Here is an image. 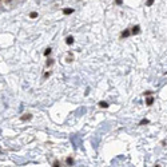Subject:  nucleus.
I'll return each instance as SVG.
<instances>
[{
  "mask_svg": "<svg viewBox=\"0 0 167 167\" xmlns=\"http://www.w3.org/2000/svg\"><path fill=\"white\" fill-rule=\"evenodd\" d=\"M31 118H32V115H31V114H24V115H23L20 119H22V120L24 122V120H30Z\"/></svg>",
  "mask_w": 167,
  "mask_h": 167,
  "instance_id": "obj_1",
  "label": "nucleus"
},
{
  "mask_svg": "<svg viewBox=\"0 0 167 167\" xmlns=\"http://www.w3.org/2000/svg\"><path fill=\"white\" fill-rule=\"evenodd\" d=\"M152 103H154V98L152 96H148L147 99H146V104L147 106H152Z\"/></svg>",
  "mask_w": 167,
  "mask_h": 167,
  "instance_id": "obj_2",
  "label": "nucleus"
},
{
  "mask_svg": "<svg viewBox=\"0 0 167 167\" xmlns=\"http://www.w3.org/2000/svg\"><path fill=\"white\" fill-rule=\"evenodd\" d=\"M139 28H140L139 25H135V27H132V33H134V35H136V33H139V31H140Z\"/></svg>",
  "mask_w": 167,
  "mask_h": 167,
  "instance_id": "obj_3",
  "label": "nucleus"
},
{
  "mask_svg": "<svg viewBox=\"0 0 167 167\" xmlns=\"http://www.w3.org/2000/svg\"><path fill=\"white\" fill-rule=\"evenodd\" d=\"M66 43H67L68 46H70V44H74V38L72 36H68V38L66 39Z\"/></svg>",
  "mask_w": 167,
  "mask_h": 167,
  "instance_id": "obj_4",
  "label": "nucleus"
},
{
  "mask_svg": "<svg viewBox=\"0 0 167 167\" xmlns=\"http://www.w3.org/2000/svg\"><path fill=\"white\" fill-rule=\"evenodd\" d=\"M74 164V158L72 156H68L67 158V166H72Z\"/></svg>",
  "mask_w": 167,
  "mask_h": 167,
  "instance_id": "obj_5",
  "label": "nucleus"
},
{
  "mask_svg": "<svg viewBox=\"0 0 167 167\" xmlns=\"http://www.w3.org/2000/svg\"><path fill=\"white\" fill-rule=\"evenodd\" d=\"M122 38H127V36H130V31L128 30H126V31H123V32H122Z\"/></svg>",
  "mask_w": 167,
  "mask_h": 167,
  "instance_id": "obj_6",
  "label": "nucleus"
},
{
  "mask_svg": "<svg viewBox=\"0 0 167 167\" xmlns=\"http://www.w3.org/2000/svg\"><path fill=\"white\" fill-rule=\"evenodd\" d=\"M63 12H64V15H70V14H72V12H74V9L72 8H66Z\"/></svg>",
  "mask_w": 167,
  "mask_h": 167,
  "instance_id": "obj_7",
  "label": "nucleus"
},
{
  "mask_svg": "<svg viewBox=\"0 0 167 167\" xmlns=\"http://www.w3.org/2000/svg\"><path fill=\"white\" fill-rule=\"evenodd\" d=\"M99 107L107 108V107H108V103H107V102H100V103H99Z\"/></svg>",
  "mask_w": 167,
  "mask_h": 167,
  "instance_id": "obj_8",
  "label": "nucleus"
},
{
  "mask_svg": "<svg viewBox=\"0 0 167 167\" xmlns=\"http://www.w3.org/2000/svg\"><path fill=\"white\" fill-rule=\"evenodd\" d=\"M36 16H38V14H36V12H31V14H30V17H31V19H35Z\"/></svg>",
  "mask_w": 167,
  "mask_h": 167,
  "instance_id": "obj_9",
  "label": "nucleus"
},
{
  "mask_svg": "<svg viewBox=\"0 0 167 167\" xmlns=\"http://www.w3.org/2000/svg\"><path fill=\"white\" fill-rule=\"evenodd\" d=\"M51 51H52V50H51V48H47V50H46V51H44V55H46V56H48V55H50V54H51Z\"/></svg>",
  "mask_w": 167,
  "mask_h": 167,
  "instance_id": "obj_10",
  "label": "nucleus"
},
{
  "mask_svg": "<svg viewBox=\"0 0 167 167\" xmlns=\"http://www.w3.org/2000/svg\"><path fill=\"white\" fill-rule=\"evenodd\" d=\"M152 3H154V0H147V7L152 6Z\"/></svg>",
  "mask_w": 167,
  "mask_h": 167,
  "instance_id": "obj_11",
  "label": "nucleus"
},
{
  "mask_svg": "<svg viewBox=\"0 0 167 167\" xmlns=\"http://www.w3.org/2000/svg\"><path fill=\"white\" fill-rule=\"evenodd\" d=\"M52 64H54V60H51V59H50L48 62H47V66H52Z\"/></svg>",
  "mask_w": 167,
  "mask_h": 167,
  "instance_id": "obj_12",
  "label": "nucleus"
},
{
  "mask_svg": "<svg viewBox=\"0 0 167 167\" xmlns=\"http://www.w3.org/2000/svg\"><path fill=\"white\" fill-rule=\"evenodd\" d=\"M147 123H148L147 119H146V120H142V122H140V124H147Z\"/></svg>",
  "mask_w": 167,
  "mask_h": 167,
  "instance_id": "obj_13",
  "label": "nucleus"
},
{
  "mask_svg": "<svg viewBox=\"0 0 167 167\" xmlns=\"http://www.w3.org/2000/svg\"><path fill=\"white\" fill-rule=\"evenodd\" d=\"M50 75H51V72H46V74H44V78H48Z\"/></svg>",
  "mask_w": 167,
  "mask_h": 167,
  "instance_id": "obj_14",
  "label": "nucleus"
},
{
  "mask_svg": "<svg viewBox=\"0 0 167 167\" xmlns=\"http://www.w3.org/2000/svg\"><path fill=\"white\" fill-rule=\"evenodd\" d=\"M116 3H118V4H120V3H122V0H116Z\"/></svg>",
  "mask_w": 167,
  "mask_h": 167,
  "instance_id": "obj_15",
  "label": "nucleus"
},
{
  "mask_svg": "<svg viewBox=\"0 0 167 167\" xmlns=\"http://www.w3.org/2000/svg\"><path fill=\"white\" fill-rule=\"evenodd\" d=\"M6 1H11V0H6Z\"/></svg>",
  "mask_w": 167,
  "mask_h": 167,
  "instance_id": "obj_16",
  "label": "nucleus"
}]
</instances>
